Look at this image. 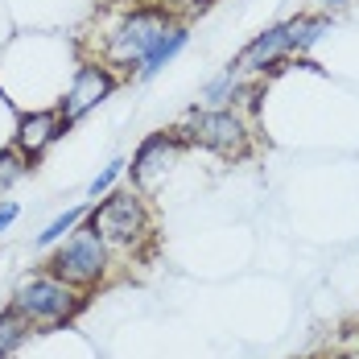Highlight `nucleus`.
Segmentation results:
<instances>
[{"instance_id": "obj_3", "label": "nucleus", "mask_w": 359, "mask_h": 359, "mask_svg": "<svg viewBox=\"0 0 359 359\" xmlns=\"http://www.w3.org/2000/svg\"><path fill=\"white\" fill-rule=\"evenodd\" d=\"M83 289L67 285L62 277H54L50 269L46 273H34V277H25L21 285L13 289V302H8V310H17L25 323L34 326V330H50V326H67L83 310Z\"/></svg>"}, {"instance_id": "obj_9", "label": "nucleus", "mask_w": 359, "mask_h": 359, "mask_svg": "<svg viewBox=\"0 0 359 359\" xmlns=\"http://www.w3.org/2000/svg\"><path fill=\"white\" fill-rule=\"evenodd\" d=\"M178 153H182V141L174 133L144 137L137 144V153H133V182H137V190H153L157 182L170 174V165L178 161Z\"/></svg>"}, {"instance_id": "obj_14", "label": "nucleus", "mask_w": 359, "mask_h": 359, "mask_svg": "<svg viewBox=\"0 0 359 359\" xmlns=\"http://www.w3.org/2000/svg\"><path fill=\"white\" fill-rule=\"evenodd\" d=\"M25 174H29V161H25L17 149H0V194H4L8 186H17Z\"/></svg>"}, {"instance_id": "obj_7", "label": "nucleus", "mask_w": 359, "mask_h": 359, "mask_svg": "<svg viewBox=\"0 0 359 359\" xmlns=\"http://www.w3.org/2000/svg\"><path fill=\"white\" fill-rule=\"evenodd\" d=\"M285 58H293V17L281 21V25H269L264 34H256L240 50L236 67L240 74H264V71H277Z\"/></svg>"}, {"instance_id": "obj_5", "label": "nucleus", "mask_w": 359, "mask_h": 359, "mask_svg": "<svg viewBox=\"0 0 359 359\" xmlns=\"http://www.w3.org/2000/svg\"><path fill=\"white\" fill-rule=\"evenodd\" d=\"M46 269L54 273V277H62L67 285L74 289H95L108 281L111 273V252L108 244L87 227V223H79L67 240H58L54 252H50V260H46Z\"/></svg>"}, {"instance_id": "obj_11", "label": "nucleus", "mask_w": 359, "mask_h": 359, "mask_svg": "<svg viewBox=\"0 0 359 359\" xmlns=\"http://www.w3.org/2000/svg\"><path fill=\"white\" fill-rule=\"evenodd\" d=\"M326 34H330V17H323V13H302V17H293V54L314 50Z\"/></svg>"}, {"instance_id": "obj_17", "label": "nucleus", "mask_w": 359, "mask_h": 359, "mask_svg": "<svg viewBox=\"0 0 359 359\" xmlns=\"http://www.w3.org/2000/svg\"><path fill=\"white\" fill-rule=\"evenodd\" d=\"M165 4H170V13H174V8H182V13H203V8H211L215 0H165Z\"/></svg>"}, {"instance_id": "obj_15", "label": "nucleus", "mask_w": 359, "mask_h": 359, "mask_svg": "<svg viewBox=\"0 0 359 359\" xmlns=\"http://www.w3.org/2000/svg\"><path fill=\"white\" fill-rule=\"evenodd\" d=\"M124 170H128V161H124V157H116V161H108V165H104V170H100V174L91 178V186H87V194H91V198H100V194H108V190H116V182H120V174H124Z\"/></svg>"}, {"instance_id": "obj_1", "label": "nucleus", "mask_w": 359, "mask_h": 359, "mask_svg": "<svg viewBox=\"0 0 359 359\" xmlns=\"http://www.w3.org/2000/svg\"><path fill=\"white\" fill-rule=\"evenodd\" d=\"M87 227L108 244V252H141L153 240V215L141 190H108L91 203Z\"/></svg>"}, {"instance_id": "obj_16", "label": "nucleus", "mask_w": 359, "mask_h": 359, "mask_svg": "<svg viewBox=\"0 0 359 359\" xmlns=\"http://www.w3.org/2000/svg\"><path fill=\"white\" fill-rule=\"evenodd\" d=\"M17 215H21V207H17L13 198H0V236H4V231L17 223Z\"/></svg>"}, {"instance_id": "obj_13", "label": "nucleus", "mask_w": 359, "mask_h": 359, "mask_svg": "<svg viewBox=\"0 0 359 359\" xmlns=\"http://www.w3.org/2000/svg\"><path fill=\"white\" fill-rule=\"evenodd\" d=\"M29 334H34V326L25 323L17 310H0V359H13L25 347Z\"/></svg>"}, {"instance_id": "obj_6", "label": "nucleus", "mask_w": 359, "mask_h": 359, "mask_svg": "<svg viewBox=\"0 0 359 359\" xmlns=\"http://www.w3.org/2000/svg\"><path fill=\"white\" fill-rule=\"evenodd\" d=\"M111 91H116L111 67H104V62H83V67H74L71 79H67V91H62V100H58V111H62L67 124H79L91 108H100Z\"/></svg>"}, {"instance_id": "obj_18", "label": "nucleus", "mask_w": 359, "mask_h": 359, "mask_svg": "<svg viewBox=\"0 0 359 359\" xmlns=\"http://www.w3.org/2000/svg\"><path fill=\"white\" fill-rule=\"evenodd\" d=\"M323 8H339V4H347V0H318Z\"/></svg>"}, {"instance_id": "obj_19", "label": "nucleus", "mask_w": 359, "mask_h": 359, "mask_svg": "<svg viewBox=\"0 0 359 359\" xmlns=\"http://www.w3.org/2000/svg\"><path fill=\"white\" fill-rule=\"evenodd\" d=\"M339 359H351V355H339Z\"/></svg>"}, {"instance_id": "obj_10", "label": "nucleus", "mask_w": 359, "mask_h": 359, "mask_svg": "<svg viewBox=\"0 0 359 359\" xmlns=\"http://www.w3.org/2000/svg\"><path fill=\"white\" fill-rule=\"evenodd\" d=\"M186 41H190V29H186V21H174L165 34L153 41V50H149V54L141 58V67H137V79H144V83H149V79H157V74L165 71V67L178 58L182 50H186Z\"/></svg>"}, {"instance_id": "obj_4", "label": "nucleus", "mask_w": 359, "mask_h": 359, "mask_svg": "<svg viewBox=\"0 0 359 359\" xmlns=\"http://www.w3.org/2000/svg\"><path fill=\"white\" fill-rule=\"evenodd\" d=\"M174 137L182 144H194V149H207L215 157H227V161H240L248 157L252 149V133H248V120L240 116L236 108H194L186 111Z\"/></svg>"}, {"instance_id": "obj_12", "label": "nucleus", "mask_w": 359, "mask_h": 359, "mask_svg": "<svg viewBox=\"0 0 359 359\" xmlns=\"http://www.w3.org/2000/svg\"><path fill=\"white\" fill-rule=\"evenodd\" d=\"M87 211H91V203H83V207H71V211L54 215L50 223H46V227H41V231H37V240H34V244H37V248H54L58 240H67V236H71L74 227H79V223L87 219Z\"/></svg>"}, {"instance_id": "obj_8", "label": "nucleus", "mask_w": 359, "mask_h": 359, "mask_svg": "<svg viewBox=\"0 0 359 359\" xmlns=\"http://www.w3.org/2000/svg\"><path fill=\"white\" fill-rule=\"evenodd\" d=\"M67 128H71V124L62 120V111L58 108L25 111V116H17V124H13V149H17L25 161H37V157L58 141Z\"/></svg>"}, {"instance_id": "obj_2", "label": "nucleus", "mask_w": 359, "mask_h": 359, "mask_svg": "<svg viewBox=\"0 0 359 359\" xmlns=\"http://www.w3.org/2000/svg\"><path fill=\"white\" fill-rule=\"evenodd\" d=\"M174 25V13L170 4H141V8H128L116 17L108 34H104V50H100V62L111 71H128L137 74L141 58L153 50V41Z\"/></svg>"}]
</instances>
